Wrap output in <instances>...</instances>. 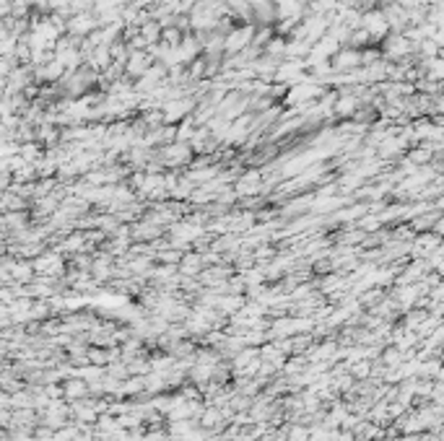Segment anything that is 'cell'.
Masks as SVG:
<instances>
[{
	"instance_id": "6da1fadb",
	"label": "cell",
	"mask_w": 444,
	"mask_h": 441,
	"mask_svg": "<svg viewBox=\"0 0 444 441\" xmlns=\"http://www.w3.org/2000/svg\"><path fill=\"white\" fill-rule=\"evenodd\" d=\"M250 39V31L247 29H241V31H234L231 36H229V42H226V47L229 50H241L245 47V42Z\"/></svg>"
}]
</instances>
